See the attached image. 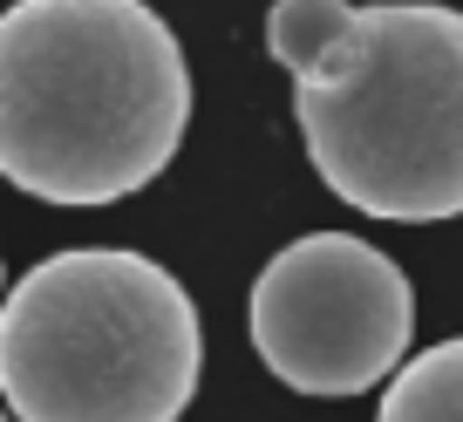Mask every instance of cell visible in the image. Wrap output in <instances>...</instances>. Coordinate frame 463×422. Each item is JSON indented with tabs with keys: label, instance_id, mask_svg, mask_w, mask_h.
<instances>
[{
	"label": "cell",
	"instance_id": "6da1fadb",
	"mask_svg": "<svg viewBox=\"0 0 463 422\" xmlns=\"http://www.w3.org/2000/svg\"><path fill=\"white\" fill-rule=\"evenodd\" d=\"M191 69L144 0H14L0 14V177L42 204H116L171 171Z\"/></svg>",
	"mask_w": 463,
	"mask_h": 422
},
{
	"label": "cell",
	"instance_id": "52a82bcc",
	"mask_svg": "<svg viewBox=\"0 0 463 422\" xmlns=\"http://www.w3.org/2000/svg\"><path fill=\"white\" fill-rule=\"evenodd\" d=\"M0 293H7V266H0Z\"/></svg>",
	"mask_w": 463,
	"mask_h": 422
},
{
	"label": "cell",
	"instance_id": "ba28073f",
	"mask_svg": "<svg viewBox=\"0 0 463 422\" xmlns=\"http://www.w3.org/2000/svg\"><path fill=\"white\" fill-rule=\"evenodd\" d=\"M0 422H14V416H7V408H0Z\"/></svg>",
	"mask_w": 463,
	"mask_h": 422
},
{
	"label": "cell",
	"instance_id": "3957f363",
	"mask_svg": "<svg viewBox=\"0 0 463 422\" xmlns=\"http://www.w3.org/2000/svg\"><path fill=\"white\" fill-rule=\"evenodd\" d=\"M198 368V306L144 252L75 246L0 293V395L14 422H177Z\"/></svg>",
	"mask_w": 463,
	"mask_h": 422
},
{
	"label": "cell",
	"instance_id": "277c9868",
	"mask_svg": "<svg viewBox=\"0 0 463 422\" xmlns=\"http://www.w3.org/2000/svg\"><path fill=\"white\" fill-rule=\"evenodd\" d=\"M252 354L293 395L347 402L395 375L416 341V293L382 246L354 232H307L266 259L246 300Z\"/></svg>",
	"mask_w": 463,
	"mask_h": 422
},
{
	"label": "cell",
	"instance_id": "5b68a950",
	"mask_svg": "<svg viewBox=\"0 0 463 422\" xmlns=\"http://www.w3.org/2000/svg\"><path fill=\"white\" fill-rule=\"evenodd\" d=\"M375 422H463V334L395 361Z\"/></svg>",
	"mask_w": 463,
	"mask_h": 422
},
{
	"label": "cell",
	"instance_id": "8992f818",
	"mask_svg": "<svg viewBox=\"0 0 463 422\" xmlns=\"http://www.w3.org/2000/svg\"><path fill=\"white\" fill-rule=\"evenodd\" d=\"M354 21V0H273L266 14V48L287 75H307Z\"/></svg>",
	"mask_w": 463,
	"mask_h": 422
},
{
	"label": "cell",
	"instance_id": "7a4b0ae2",
	"mask_svg": "<svg viewBox=\"0 0 463 422\" xmlns=\"http://www.w3.org/2000/svg\"><path fill=\"white\" fill-rule=\"evenodd\" d=\"M293 123L320 184L362 219H463V7H354L341 42L293 75Z\"/></svg>",
	"mask_w": 463,
	"mask_h": 422
}]
</instances>
